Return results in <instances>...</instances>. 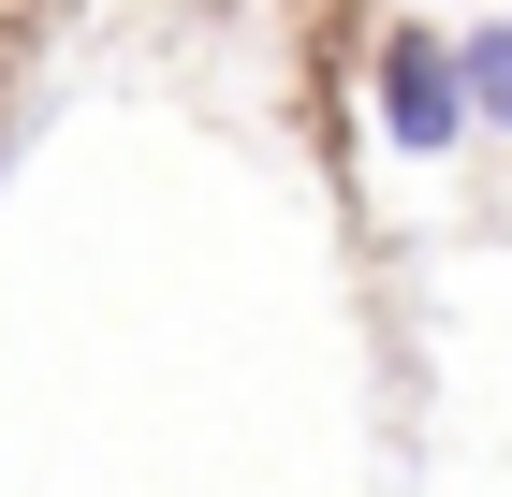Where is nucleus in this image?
Wrapping results in <instances>:
<instances>
[{
  "label": "nucleus",
  "mask_w": 512,
  "mask_h": 497,
  "mask_svg": "<svg viewBox=\"0 0 512 497\" xmlns=\"http://www.w3.org/2000/svg\"><path fill=\"white\" fill-rule=\"evenodd\" d=\"M454 132H469V103H454V59H439L425 30H395V44H381V147H395V161H439Z\"/></svg>",
  "instance_id": "1"
},
{
  "label": "nucleus",
  "mask_w": 512,
  "mask_h": 497,
  "mask_svg": "<svg viewBox=\"0 0 512 497\" xmlns=\"http://www.w3.org/2000/svg\"><path fill=\"white\" fill-rule=\"evenodd\" d=\"M439 59H454V103L469 117H512V30H454Z\"/></svg>",
  "instance_id": "2"
}]
</instances>
